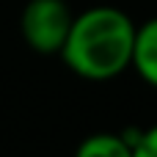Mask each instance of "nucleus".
I'll use <instances>...</instances> for the list:
<instances>
[{
	"label": "nucleus",
	"instance_id": "obj_5",
	"mask_svg": "<svg viewBox=\"0 0 157 157\" xmlns=\"http://www.w3.org/2000/svg\"><path fill=\"white\" fill-rule=\"evenodd\" d=\"M132 157H157V124L138 132L132 144Z\"/></svg>",
	"mask_w": 157,
	"mask_h": 157
},
{
	"label": "nucleus",
	"instance_id": "obj_3",
	"mask_svg": "<svg viewBox=\"0 0 157 157\" xmlns=\"http://www.w3.org/2000/svg\"><path fill=\"white\" fill-rule=\"evenodd\" d=\"M144 83L157 88V17L146 19L135 28V47H132V63H130Z\"/></svg>",
	"mask_w": 157,
	"mask_h": 157
},
{
	"label": "nucleus",
	"instance_id": "obj_2",
	"mask_svg": "<svg viewBox=\"0 0 157 157\" xmlns=\"http://www.w3.org/2000/svg\"><path fill=\"white\" fill-rule=\"evenodd\" d=\"M72 8L66 0H28L19 17L22 39L39 55H58L69 28H72Z\"/></svg>",
	"mask_w": 157,
	"mask_h": 157
},
{
	"label": "nucleus",
	"instance_id": "obj_4",
	"mask_svg": "<svg viewBox=\"0 0 157 157\" xmlns=\"http://www.w3.org/2000/svg\"><path fill=\"white\" fill-rule=\"evenodd\" d=\"M75 157H132V146L121 132H94L80 141Z\"/></svg>",
	"mask_w": 157,
	"mask_h": 157
},
{
	"label": "nucleus",
	"instance_id": "obj_1",
	"mask_svg": "<svg viewBox=\"0 0 157 157\" xmlns=\"http://www.w3.org/2000/svg\"><path fill=\"white\" fill-rule=\"evenodd\" d=\"M135 28L138 25L130 19V14L116 6L86 8L83 14H75L58 55L83 80H113L132 63Z\"/></svg>",
	"mask_w": 157,
	"mask_h": 157
}]
</instances>
